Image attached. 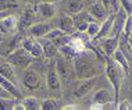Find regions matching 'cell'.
Instances as JSON below:
<instances>
[{"mask_svg": "<svg viewBox=\"0 0 132 110\" xmlns=\"http://www.w3.org/2000/svg\"><path fill=\"white\" fill-rule=\"evenodd\" d=\"M100 27H102V22H99V21H96V20L90 21V22H89V25H88L86 34H88L92 39H95L96 36H97L99 31H100Z\"/></svg>", "mask_w": 132, "mask_h": 110, "instance_id": "cell-25", "label": "cell"}, {"mask_svg": "<svg viewBox=\"0 0 132 110\" xmlns=\"http://www.w3.org/2000/svg\"><path fill=\"white\" fill-rule=\"evenodd\" d=\"M116 107L118 110H131L132 109V105L129 100H121V102H117Z\"/></svg>", "mask_w": 132, "mask_h": 110, "instance_id": "cell-32", "label": "cell"}, {"mask_svg": "<svg viewBox=\"0 0 132 110\" xmlns=\"http://www.w3.org/2000/svg\"><path fill=\"white\" fill-rule=\"evenodd\" d=\"M90 109H93V110H100V109H104V105H102V103H92Z\"/></svg>", "mask_w": 132, "mask_h": 110, "instance_id": "cell-36", "label": "cell"}, {"mask_svg": "<svg viewBox=\"0 0 132 110\" xmlns=\"http://www.w3.org/2000/svg\"><path fill=\"white\" fill-rule=\"evenodd\" d=\"M53 29L50 22H35L27 29V35L32 38H43Z\"/></svg>", "mask_w": 132, "mask_h": 110, "instance_id": "cell-9", "label": "cell"}, {"mask_svg": "<svg viewBox=\"0 0 132 110\" xmlns=\"http://www.w3.org/2000/svg\"><path fill=\"white\" fill-rule=\"evenodd\" d=\"M102 3L104 4V7L107 9L109 14H116L120 10V0H102Z\"/></svg>", "mask_w": 132, "mask_h": 110, "instance_id": "cell-26", "label": "cell"}, {"mask_svg": "<svg viewBox=\"0 0 132 110\" xmlns=\"http://www.w3.org/2000/svg\"><path fill=\"white\" fill-rule=\"evenodd\" d=\"M36 21V11L34 9H27L18 15V29L20 31H27L31 27V24H35Z\"/></svg>", "mask_w": 132, "mask_h": 110, "instance_id": "cell-8", "label": "cell"}, {"mask_svg": "<svg viewBox=\"0 0 132 110\" xmlns=\"http://www.w3.org/2000/svg\"><path fill=\"white\" fill-rule=\"evenodd\" d=\"M84 7H85L84 0H68V2H67V11H68V14H71V15L81 13L82 10H84Z\"/></svg>", "mask_w": 132, "mask_h": 110, "instance_id": "cell-21", "label": "cell"}, {"mask_svg": "<svg viewBox=\"0 0 132 110\" xmlns=\"http://www.w3.org/2000/svg\"><path fill=\"white\" fill-rule=\"evenodd\" d=\"M92 102H93V103H102V105H104V107H106V106L110 105V103H116L117 99H116L114 91L111 92L110 89L103 88V89L96 91V93L93 95V98H92Z\"/></svg>", "mask_w": 132, "mask_h": 110, "instance_id": "cell-11", "label": "cell"}, {"mask_svg": "<svg viewBox=\"0 0 132 110\" xmlns=\"http://www.w3.org/2000/svg\"><path fill=\"white\" fill-rule=\"evenodd\" d=\"M77 105H68V106H64V109H77Z\"/></svg>", "mask_w": 132, "mask_h": 110, "instance_id": "cell-37", "label": "cell"}, {"mask_svg": "<svg viewBox=\"0 0 132 110\" xmlns=\"http://www.w3.org/2000/svg\"><path fill=\"white\" fill-rule=\"evenodd\" d=\"M113 21H114V14H110L107 18L102 22V27H100V31H99L97 36L95 38V41H100V39L106 38V36H110L111 35V28H113Z\"/></svg>", "mask_w": 132, "mask_h": 110, "instance_id": "cell-17", "label": "cell"}, {"mask_svg": "<svg viewBox=\"0 0 132 110\" xmlns=\"http://www.w3.org/2000/svg\"><path fill=\"white\" fill-rule=\"evenodd\" d=\"M40 84H42V78L36 71H34V70H27V71L22 74V85L27 89H29V91L39 89V88H40Z\"/></svg>", "mask_w": 132, "mask_h": 110, "instance_id": "cell-6", "label": "cell"}, {"mask_svg": "<svg viewBox=\"0 0 132 110\" xmlns=\"http://www.w3.org/2000/svg\"><path fill=\"white\" fill-rule=\"evenodd\" d=\"M104 70H106V75H107V78H109L110 84L113 85V91H114V93H116L117 102H118L121 80H122V74H125V73H124L122 68H121V67L113 60V57H107L106 59ZM117 102H116V105H117Z\"/></svg>", "mask_w": 132, "mask_h": 110, "instance_id": "cell-1", "label": "cell"}, {"mask_svg": "<svg viewBox=\"0 0 132 110\" xmlns=\"http://www.w3.org/2000/svg\"><path fill=\"white\" fill-rule=\"evenodd\" d=\"M0 74H2L3 77H6V78H9V80H11L14 81V70H13V66L10 64L9 61H6V63H2L0 64Z\"/></svg>", "mask_w": 132, "mask_h": 110, "instance_id": "cell-23", "label": "cell"}, {"mask_svg": "<svg viewBox=\"0 0 132 110\" xmlns=\"http://www.w3.org/2000/svg\"><path fill=\"white\" fill-rule=\"evenodd\" d=\"M46 84H47V87H49L50 91L59 92L60 89H61V78H60L59 73H57L56 63L49 67L47 74H46Z\"/></svg>", "mask_w": 132, "mask_h": 110, "instance_id": "cell-10", "label": "cell"}, {"mask_svg": "<svg viewBox=\"0 0 132 110\" xmlns=\"http://www.w3.org/2000/svg\"><path fill=\"white\" fill-rule=\"evenodd\" d=\"M63 35H65V32H64L63 29H60V28H56V29H54V28H53L50 32L46 35V38H49V39H52V41H54V39L63 36Z\"/></svg>", "mask_w": 132, "mask_h": 110, "instance_id": "cell-30", "label": "cell"}, {"mask_svg": "<svg viewBox=\"0 0 132 110\" xmlns=\"http://www.w3.org/2000/svg\"><path fill=\"white\" fill-rule=\"evenodd\" d=\"M59 53L63 56V57H65V59H68V60H74L78 56V52L70 43H67V45L61 46V48H59Z\"/></svg>", "mask_w": 132, "mask_h": 110, "instance_id": "cell-22", "label": "cell"}, {"mask_svg": "<svg viewBox=\"0 0 132 110\" xmlns=\"http://www.w3.org/2000/svg\"><path fill=\"white\" fill-rule=\"evenodd\" d=\"M113 60L118 64L121 68H122V71L125 73V75H128L129 74V68H131V66H129V61H128V59L125 57V54H124L120 50V49H117L116 52H114V54L111 56Z\"/></svg>", "mask_w": 132, "mask_h": 110, "instance_id": "cell-18", "label": "cell"}, {"mask_svg": "<svg viewBox=\"0 0 132 110\" xmlns=\"http://www.w3.org/2000/svg\"><path fill=\"white\" fill-rule=\"evenodd\" d=\"M22 103L25 106V110H35V109H40V102L38 100L35 96H28L22 99Z\"/></svg>", "mask_w": 132, "mask_h": 110, "instance_id": "cell-24", "label": "cell"}, {"mask_svg": "<svg viewBox=\"0 0 132 110\" xmlns=\"http://www.w3.org/2000/svg\"><path fill=\"white\" fill-rule=\"evenodd\" d=\"M21 46H22L24 49H27L35 59H43L45 57L43 48H42L40 42H39L36 38H32V36H28L27 35L25 38H22Z\"/></svg>", "mask_w": 132, "mask_h": 110, "instance_id": "cell-5", "label": "cell"}, {"mask_svg": "<svg viewBox=\"0 0 132 110\" xmlns=\"http://www.w3.org/2000/svg\"><path fill=\"white\" fill-rule=\"evenodd\" d=\"M128 18V13L122 7H120V10L114 14V21H113V28H111V36H120V34L124 31Z\"/></svg>", "mask_w": 132, "mask_h": 110, "instance_id": "cell-7", "label": "cell"}, {"mask_svg": "<svg viewBox=\"0 0 132 110\" xmlns=\"http://www.w3.org/2000/svg\"><path fill=\"white\" fill-rule=\"evenodd\" d=\"M38 41L40 42L42 48H43V53H45V57L46 59H53L54 56L59 53V48L56 46V43L49 38H38Z\"/></svg>", "mask_w": 132, "mask_h": 110, "instance_id": "cell-15", "label": "cell"}, {"mask_svg": "<svg viewBox=\"0 0 132 110\" xmlns=\"http://www.w3.org/2000/svg\"><path fill=\"white\" fill-rule=\"evenodd\" d=\"M35 11L40 18H52L56 14V6L52 2H40L39 4L35 6Z\"/></svg>", "mask_w": 132, "mask_h": 110, "instance_id": "cell-14", "label": "cell"}, {"mask_svg": "<svg viewBox=\"0 0 132 110\" xmlns=\"http://www.w3.org/2000/svg\"><path fill=\"white\" fill-rule=\"evenodd\" d=\"M93 84H95V78H88V80H82V81H81V84H79V87L77 88L75 93H74V95H75V98H84L85 95H86L88 92L92 89Z\"/></svg>", "mask_w": 132, "mask_h": 110, "instance_id": "cell-20", "label": "cell"}, {"mask_svg": "<svg viewBox=\"0 0 132 110\" xmlns=\"http://www.w3.org/2000/svg\"><path fill=\"white\" fill-rule=\"evenodd\" d=\"M20 3H25V4H31V6H36L42 0H18Z\"/></svg>", "mask_w": 132, "mask_h": 110, "instance_id": "cell-35", "label": "cell"}, {"mask_svg": "<svg viewBox=\"0 0 132 110\" xmlns=\"http://www.w3.org/2000/svg\"><path fill=\"white\" fill-rule=\"evenodd\" d=\"M15 98H0V110H10L14 109Z\"/></svg>", "mask_w": 132, "mask_h": 110, "instance_id": "cell-29", "label": "cell"}, {"mask_svg": "<svg viewBox=\"0 0 132 110\" xmlns=\"http://www.w3.org/2000/svg\"><path fill=\"white\" fill-rule=\"evenodd\" d=\"M20 2L18 0H0V11H7V10L18 9Z\"/></svg>", "mask_w": 132, "mask_h": 110, "instance_id": "cell-28", "label": "cell"}, {"mask_svg": "<svg viewBox=\"0 0 132 110\" xmlns=\"http://www.w3.org/2000/svg\"><path fill=\"white\" fill-rule=\"evenodd\" d=\"M4 38H6V36H4V35H3L2 32H0V43H2L3 41H4Z\"/></svg>", "mask_w": 132, "mask_h": 110, "instance_id": "cell-38", "label": "cell"}, {"mask_svg": "<svg viewBox=\"0 0 132 110\" xmlns=\"http://www.w3.org/2000/svg\"><path fill=\"white\" fill-rule=\"evenodd\" d=\"M59 28H60V29H63L65 34L72 35L77 31L74 17L71 15V14H65V15L60 17V20H59Z\"/></svg>", "mask_w": 132, "mask_h": 110, "instance_id": "cell-16", "label": "cell"}, {"mask_svg": "<svg viewBox=\"0 0 132 110\" xmlns=\"http://www.w3.org/2000/svg\"><path fill=\"white\" fill-rule=\"evenodd\" d=\"M0 98H14V96H13L11 93H10L9 91H6L4 88L0 85Z\"/></svg>", "mask_w": 132, "mask_h": 110, "instance_id": "cell-34", "label": "cell"}, {"mask_svg": "<svg viewBox=\"0 0 132 110\" xmlns=\"http://www.w3.org/2000/svg\"><path fill=\"white\" fill-rule=\"evenodd\" d=\"M120 4L128 14H132V0H120Z\"/></svg>", "mask_w": 132, "mask_h": 110, "instance_id": "cell-33", "label": "cell"}, {"mask_svg": "<svg viewBox=\"0 0 132 110\" xmlns=\"http://www.w3.org/2000/svg\"><path fill=\"white\" fill-rule=\"evenodd\" d=\"M40 109L42 110H57L60 109V103L57 99H45V100H42L40 103Z\"/></svg>", "mask_w": 132, "mask_h": 110, "instance_id": "cell-27", "label": "cell"}, {"mask_svg": "<svg viewBox=\"0 0 132 110\" xmlns=\"http://www.w3.org/2000/svg\"><path fill=\"white\" fill-rule=\"evenodd\" d=\"M18 15H6L0 18V32L4 36H13L18 32Z\"/></svg>", "mask_w": 132, "mask_h": 110, "instance_id": "cell-4", "label": "cell"}, {"mask_svg": "<svg viewBox=\"0 0 132 110\" xmlns=\"http://www.w3.org/2000/svg\"><path fill=\"white\" fill-rule=\"evenodd\" d=\"M0 85H2V87L4 88L6 91H9L15 99H18V98L21 96V92L18 91V88L15 87L14 81L9 80V78H6V77H3L2 74H0Z\"/></svg>", "mask_w": 132, "mask_h": 110, "instance_id": "cell-19", "label": "cell"}, {"mask_svg": "<svg viewBox=\"0 0 132 110\" xmlns=\"http://www.w3.org/2000/svg\"><path fill=\"white\" fill-rule=\"evenodd\" d=\"M129 102H131V105H132V98H131V100H129Z\"/></svg>", "mask_w": 132, "mask_h": 110, "instance_id": "cell-39", "label": "cell"}, {"mask_svg": "<svg viewBox=\"0 0 132 110\" xmlns=\"http://www.w3.org/2000/svg\"><path fill=\"white\" fill-rule=\"evenodd\" d=\"M56 68L61 80H70L72 75L77 77L75 67H74V60H68V59L63 57L61 54L56 60Z\"/></svg>", "mask_w": 132, "mask_h": 110, "instance_id": "cell-3", "label": "cell"}, {"mask_svg": "<svg viewBox=\"0 0 132 110\" xmlns=\"http://www.w3.org/2000/svg\"><path fill=\"white\" fill-rule=\"evenodd\" d=\"M6 59L13 67H18V68L24 70V68H28V67H29L34 56H32L27 49H24L22 46H20V48H17L14 52L10 53L9 56H6Z\"/></svg>", "mask_w": 132, "mask_h": 110, "instance_id": "cell-2", "label": "cell"}, {"mask_svg": "<svg viewBox=\"0 0 132 110\" xmlns=\"http://www.w3.org/2000/svg\"><path fill=\"white\" fill-rule=\"evenodd\" d=\"M118 42H120V38L118 36H111V35L100 39V49L106 54V57H111L114 54V52L118 49Z\"/></svg>", "mask_w": 132, "mask_h": 110, "instance_id": "cell-13", "label": "cell"}, {"mask_svg": "<svg viewBox=\"0 0 132 110\" xmlns=\"http://www.w3.org/2000/svg\"><path fill=\"white\" fill-rule=\"evenodd\" d=\"M122 32L127 36H131L132 35V14H128V18H127V22H125V27H124Z\"/></svg>", "mask_w": 132, "mask_h": 110, "instance_id": "cell-31", "label": "cell"}, {"mask_svg": "<svg viewBox=\"0 0 132 110\" xmlns=\"http://www.w3.org/2000/svg\"><path fill=\"white\" fill-rule=\"evenodd\" d=\"M88 13L90 14L96 21H99V22H103V21L110 15L109 11H107V9L104 7V4L102 3V0H97V2L92 3V4L88 7Z\"/></svg>", "mask_w": 132, "mask_h": 110, "instance_id": "cell-12", "label": "cell"}]
</instances>
